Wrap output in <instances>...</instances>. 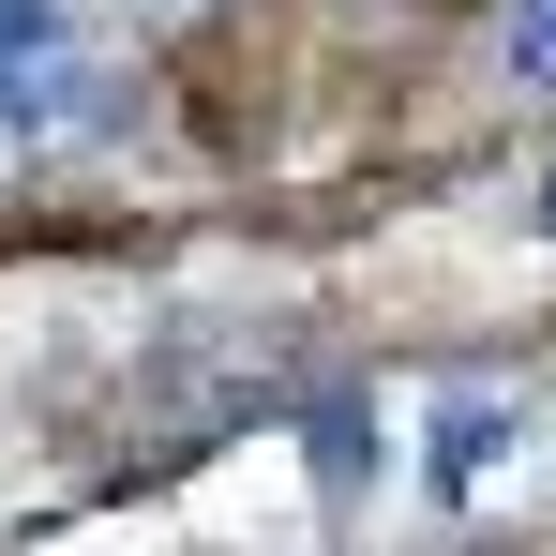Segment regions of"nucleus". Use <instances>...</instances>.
I'll return each mask as SVG.
<instances>
[{
  "mask_svg": "<svg viewBox=\"0 0 556 556\" xmlns=\"http://www.w3.org/2000/svg\"><path fill=\"white\" fill-rule=\"evenodd\" d=\"M105 121V30L91 0H0V151H61Z\"/></svg>",
  "mask_w": 556,
  "mask_h": 556,
  "instance_id": "f257e3e1",
  "label": "nucleus"
},
{
  "mask_svg": "<svg viewBox=\"0 0 556 556\" xmlns=\"http://www.w3.org/2000/svg\"><path fill=\"white\" fill-rule=\"evenodd\" d=\"M496 76L511 91H556V0H511L496 15Z\"/></svg>",
  "mask_w": 556,
  "mask_h": 556,
  "instance_id": "f03ea898",
  "label": "nucleus"
},
{
  "mask_svg": "<svg viewBox=\"0 0 556 556\" xmlns=\"http://www.w3.org/2000/svg\"><path fill=\"white\" fill-rule=\"evenodd\" d=\"M542 226H556V181H542Z\"/></svg>",
  "mask_w": 556,
  "mask_h": 556,
  "instance_id": "7ed1b4c3",
  "label": "nucleus"
}]
</instances>
